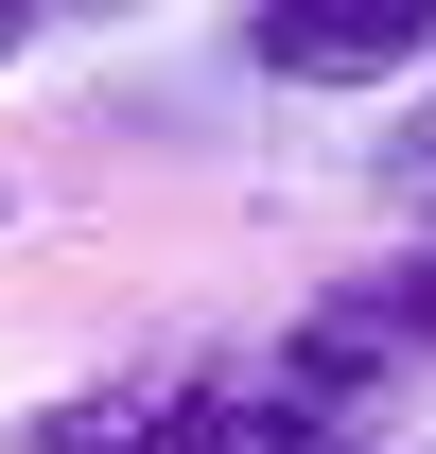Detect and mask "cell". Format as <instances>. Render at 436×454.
Masks as SVG:
<instances>
[{"mask_svg":"<svg viewBox=\"0 0 436 454\" xmlns=\"http://www.w3.org/2000/svg\"><path fill=\"white\" fill-rule=\"evenodd\" d=\"M18 53H35V18H18V0H0V70H18Z\"/></svg>","mask_w":436,"mask_h":454,"instance_id":"4","label":"cell"},{"mask_svg":"<svg viewBox=\"0 0 436 454\" xmlns=\"http://www.w3.org/2000/svg\"><path fill=\"white\" fill-rule=\"evenodd\" d=\"M331 333H349V349H436V245H401V262H367V280L331 297Z\"/></svg>","mask_w":436,"mask_h":454,"instance_id":"2","label":"cell"},{"mask_svg":"<svg viewBox=\"0 0 436 454\" xmlns=\"http://www.w3.org/2000/svg\"><path fill=\"white\" fill-rule=\"evenodd\" d=\"M0 227H18V175H0Z\"/></svg>","mask_w":436,"mask_h":454,"instance_id":"5","label":"cell"},{"mask_svg":"<svg viewBox=\"0 0 436 454\" xmlns=\"http://www.w3.org/2000/svg\"><path fill=\"white\" fill-rule=\"evenodd\" d=\"M245 53L279 88H419L436 70V0H262Z\"/></svg>","mask_w":436,"mask_h":454,"instance_id":"1","label":"cell"},{"mask_svg":"<svg viewBox=\"0 0 436 454\" xmlns=\"http://www.w3.org/2000/svg\"><path fill=\"white\" fill-rule=\"evenodd\" d=\"M401 192L436 210V88H419V122H401Z\"/></svg>","mask_w":436,"mask_h":454,"instance_id":"3","label":"cell"}]
</instances>
